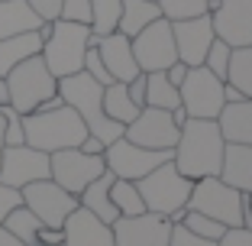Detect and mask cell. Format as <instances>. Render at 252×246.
I'll list each match as a JSON object with an SVG mask.
<instances>
[{"mask_svg": "<svg viewBox=\"0 0 252 246\" xmlns=\"http://www.w3.org/2000/svg\"><path fill=\"white\" fill-rule=\"evenodd\" d=\"M7 91H10V107L20 110L23 117L32 110H45V107H59L65 104L59 97V78L45 68L42 55H30L20 65H13L7 78Z\"/></svg>", "mask_w": 252, "mask_h": 246, "instance_id": "4", "label": "cell"}, {"mask_svg": "<svg viewBox=\"0 0 252 246\" xmlns=\"http://www.w3.org/2000/svg\"><path fill=\"white\" fill-rule=\"evenodd\" d=\"M158 10L168 23H178V20H194V16L210 13V3L207 0H158Z\"/></svg>", "mask_w": 252, "mask_h": 246, "instance_id": "33", "label": "cell"}, {"mask_svg": "<svg viewBox=\"0 0 252 246\" xmlns=\"http://www.w3.org/2000/svg\"><path fill=\"white\" fill-rule=\"evenodd\" d=\"M226 84L236 88L243 97H252V45H239V49L230 52Z\"/></svg>", "mask_w": 252, "mask_h": 246, "instance_id": "28", "label": "cell"}, {"mask_svg": "<svg viewBox=\"0 0 252 246\" xmlns=\"http://www.w3.org/2000/svg\"><path fill=\"white\" fill-rule=\"evenodd\" d=\"M97 55L100 62L107 65L113 81H133L139 75V65H136V55H133V42L129 36L123 33H110V36H97Z\"/></svg>", "mask_w": 252, "mask_h": 246, "instance_id": "19", "label": "cell"}, {"mask_svg": "<svg viewBox=\"0 0 252 246\" xmlns=\"http://www.w3.org/2000/svg\"><path fill=\"white\" fill-rule=\"evenodd\" d=\"M181 127L175 123L171 110H158V107H142L139 117L133 123H126L123 136L142 149H175Z\"/></svg>", "mask_w": 252, "mask_h": 246, "instance_id": "13", "label": "cell"}, {"mask_svg": "<svg viewBox=\"0 0 252 246\" xmlns=\"http://www.w3.org/2000/svg\"><path fill=\"white\" fill-rule=\"evenodd\" d=\"M220 181L243 194H252V146L246 142H226L223 146V162H220Z\"/></svg>", "mask_w": 252, "mask_h": 246, "instance_id": "20", "label": "cell"}, {"mask_svg": "<svg viewBox=\"0 0 252 246\" xmlns=\"http://www.w3.org/2000/svg\"><path fill=\"white\" fill-rule=\"evenodd\" d=\"M39 52H42V36H39V30L0 39V78H7L10 71H13V65H20L23 59L39 55Z\"/></svg>", "mask_w": 252, "mask_h": 246, "instance_id": "22", "label": "cell"}, {"mask_svg": "<svg viewBox=\"0 0 252 246\" xmlns=\"http://www.w3.org/2000/svg\"><path fill=\"white\" fill-rule=\"evenodd\" d=\"M0 246H26V243H20V240L7 230V227H0Z\"/></svg>", "mask_w": 252, "mask_h": 246, "instance_id": "45", "label": "cell"}, {"mask_svg": "<svg viewBox=\"0 0 252 246\" xmlns=\"http://www.w3.org/2000/svg\"><path fill=\"white\" fill-rule=\"evenodd\" d=\"M139 110L142 107H136L133 101H129V91H126V84L123 81H113V84H107L104 88V113L110 120H117V123H133L136 117H139Z\"/></svg>", "mask_w": 252, "mask_h": 246, "instance_id": "26", "label": "cell"}, {"mask_svg": "<svg viewBox=\"0 0 252 246\" xmlns=\"http://www.w3.org/2000/svg\"><path fill=\"white\" fill-rule=\"evenodd\" d=\"M133 55L139 71H165L171 62H178V52H175V33H171V23L165 16H158L156 23H149L142 33H136L133 39Z\"/></svg>", "mask_w": 252, "mask_h": 246, "instance_id": "11", "label": "cell"}, {"mask_svg": "<svg viewBox=\"0 0 252 246\" xmlns=\"http://www.w3.org/2000/svg\"><path fill=\"white\" fill-rule=\"evenodd\" d=\"M10 104V91H7V81L0 78V107H7Z\"/></svg>", "mask_w": 252, "mask_h": 246, "instance_id": "46", "label": "cell"}, {"mask_svg": "<svg viewBox=\"0 0 252 246\" xmlns=\"http://www.w3.org/2000/svg\"><path fill=\"white\" fill-rule=\"evenodd\" d=\"M230 45L223 42V39H214L210 42V49H207V55H204V68L207 71H214L220 81H226V68H230Z\"/></svg>", "mask_w": 252, "mask_h": 246, "instance_id": "34", "label": "cell"}, {"mask_svg": "<svg viewBox=\"0 0 252 246\" xmlns=\"http://www.w3.org/2000/svg\"><path fill=\"white\" fill-rule=\"evenodd\" d=\"M23 130H26V146H32L39 152H49V156L59 149H78L91 136L84 120L68 104L26 113L23 117Z\"/></svg>", "mask_w": 252, "mask_h": 246, "instance_id": "2", "label": "cell"}, {"mask_svg": "<svg viewBox=\"0 0 252 246\" xmlns=\"http://www.w3.org/2000/svg\"><path fill=\"white\" fill-rule=\"evenodd\" d=\"M249 101H252V97H249Z\"/></svg>", "mask_w": 252, "mask_h": 246, "instance_id": "51", "label": "cell"}, {"mask_svg": "<svg viewBox=\"0 0 252 246\" xmlns=\"http://www.w3.org/2000/svg\"><path fill=\"white\" fill-rule=\"evenodd\" d=\"M49 178V152H39L32 146H7L0 156V181L13 188H26L32 181Z\"/></svg>", "mask_w": 252, "mask_h": 246, "instance_id": "15", "label": "cell"}, {"mask_svg": "<svg viewBox=\"0 0 252 246\" xmlns=\"http://www.w3.org/2000/svg\"><path fill=\"white\" fill-rule=\"evenodd\" d=\"M217 246H252V230L249 227H230L217 240Z\"/></svg>", "mask_w": 252, "mask_h": 246, "instance_id": "41", "label": "cell"}, {"mask_svg": "<svg viewBox=\"0 0 252 246\" xmlns=\"http://www.w3.org/2000/svg\"><path fill=\"white\" fill-rule=\"evenodd\" d=\"M20 204H23V191H20V188L3 185V181H0V224H3L7 214H10V211H16Z\"/></svg>", "mask_w": 252, "mask_h": 246, "instance_id": "39", "label": "cell"}, {"mask_svg": "<svg viewBox=\"0 0 252 246\" xmlns=\"http://www.w3.org/2000/svg\"><path fill=\"white\" fill-rule=\"evenodd\" d=\"M223 146H226V142H223V136H220L217 120L188 117L185 123H181L178 142H175V149H171V165L191 181L220 175Z\"/></svg>", "mask_w": 252, "mask_h": 246, "instance_id": "1", "label": "cell"}, {"mask_svg": "<svg viewBox=\"0 0 252 246\" xmlns=\"http://www.w3.org/2000/svg\"><path fill=\"white\" fill-rule=\"evenodd\" d=\"M158 16H162V10H158V3H152V0H123V13H120L117 33L133 39L136 33H142L149 23H156Z\"/></svg>", "mask_w": 252, "mask_h": 246, "instance_id": "25", "label": "cell"}, {"mask_svg": "<svg viewBox=\"0 0 252 246\" xmlns=\"http://www.w3.org/2000/svg\"><path fill=\"white\" fill-rule=\"evenodd\" d=\"M110 201H113V208H117L120 217H136V214H142V211H146L136 181H126V178H113V185H110Z\"/></svg>", "mask_w": 252, "mask_h": 246, "instance_id": "30", "label": "cell"}, {"mask_svg": "<svg viewBox=\"0 0 252 246\" xmlns=\"http://www.w3.org/2000/svg\"><path fill=\"white\" fill-rule=\"evenodd\" d=\"M171 33H175V52H178V62H185V65H191V68L204 65V55H207L210 42L217 39L210 13L194 16V20L171 23Z\"/></svg>", "mask_w": 252, "mask_h": 246, "instance_id": "17", "label": "cell"}, {"mask_svg": "<svg viewBox=\"0 0 252 246\" xmlns=\"http://www.w3.org/2000/svg\"><path fill=\"white\" fill-rule=\"evenodd\" d=\"M91 26L88 23H71V20H55L49 23V36L42 39V62L55 78L78 75L84 68V55L91 49Z\"/></svg>", "mask_w": 252, "mask_h": 246, "instance_id": "5", "label": "cell"}, {"mask_svg": "<svg viewBox=\"0 0 252 246\" xmlns=\"http://www.w3.org/2000/svg\"><path fill=\"white\" fill-rule=\"evenodd\" d=\"M152 3H158V0H152Z\"/></svg>", "mask_w": 252, "mask_h": 246, "instance_id": "50", "label": "cell"}, {"mask_svg": "<svg viewBox=\"0 0 252 246\" xmlns=\"http://www.w3.org/2000/svg\"><path fill=\"white\" fill-rule=\"evenodd\" d=\"M3 113V142L7 146H23L26 142V130H23V113L13 110V107H0Z\"/></svg>", "mask_w": 252, "mask_h": 246, "instance_id": "35", "label": "cell"}, {"mask_svg": "<svg viewBox=\"0 0 252 246\" xmlns=\"http://www.w3.org/2000/svg\"><path fill=\"white\" fill-rule=\"evenodd\" d=\"M136 188H139V194H142L146 211L162 214V217H168L171 224H178L181 217H185V211H188V198H191L194 181L185 178L171 162H162L158 169L149 172L146 178L136 181Z\"/></svg>", "mask_w": 252, "mask_h": 246, "instance_id": "6", "label": "cell"}, {"mask_svg": "<svg viewBox=\"0 0 252 246\" xmlns=\"http://www.w3.org/2000/svg\"><path fill=\"white\" fill-rule=\"evenodd\" d=\"M188 211L207 214L214 220H220L223 227H243V191L230 188L217 175L197 178L191 188V198H188Z\"/></svg>", "mask_w": 252, "mask_h": 246, "instance_id": "7", "label": "cell"}, {"mask_svg": "<svg viewBox=\"0 0 252 246\" xmlns=\"http://www.w3.org/2000/svg\"><path fill=\"white\" fill-rule=\"evenodd\" d=\"M113 246H168L171 220L152 211H142L136 217H117L113 220Z\"/></svg>", "mask_w": 252, "mask_h": 246, "instance_id": "14", "label": "cell"}, {"mask_svg": "<svg viewBox=\"0 0 252 246\" xmlns=\"http://www.w3.org/2000/svg\"><path fill=\"white\" fill-rule=\"evenodd\" d=\"M62 20L91 23V0H62Z\"/></svg>", "mask_w": 252, "mask_h": 246, "instance_id": "37", "label": "cell"}, {"mask_svg": "<svg viewBox=\"0 0 252 246\" xmlns=\"http://www.w3.org/2000/svg\"><path fill=\"white\" fill-rule=\"evenodd\" d=\"M3 149H7V142H3V113H0V156H3Z\"/></svg>", "mask_w": 252, "mask_h": 246, "instance_id": "47", "label": "cell"}, {"mask_svg": "<svg viewBox=\"0 0 252 246\" xmlns=\"http://www.w3.org/2000/svg\"><path fill=\"white\" fill-rule=\"evenodd\" d=\"M178 224L185 227V230H191L194 237L210 240V243H217L223 233L230 230V227H223L220 220H214V217H207V214H197V211H185V217H181Z\"/></svg>", "mask_w": 252, "mask_h": 246, "instance_id": "32", "label": "cell"}, {"mask_svg": "<svg viewBox=\"0 0 252 246\" xmlns=\"http://www.w3.org/2000/svg\"><path fill=\"white\" fill-rule=\"evenodd\" d=\"M30 10L39 16L42 23H55L62 20V0H26Z\"/></svg>", "mask_w": 252, "mask_h": 246, "instance_id": "38", "label": "cell"}, {"mask_svg": "<svg viewBox=\"0 0 252 246\" xmlns=\"http://www.w3.org/2000/svg\"><path fill=\"white\" fill-rule=\"evenodd\" d=\"M39 26H42V20L30 10L26 0H0V39L32 33Z\"/></svg>", "mask_w": 252, "mask_h": 246, "instance_id": "24", "label": "cell"}, {"mask_svg": "<svg viewBox=\"0 0 252 246\" xmlns=\"http://www.w3.org/2000/svg\"><path fill=\"white\" fill-rule=\"evenodd\" d=\"M0 227H7V230L13 233L16 240H20V243L32 246V243H36V233H39V227H42V224H39V217L32 214V211L26 208V204H20L16 211H10L7 220H3Z\"/></svg>", "mask_w": 252, "mask_h": 246, "instance_id": "31", "label": "cell"}, {"mask_svg": "<svg viewBox=\"0 0 252 246\" xmlns=\"http://www.w3.org/2000/svg\"><path fill=\"white\" fill-rule=\"evenodd\" d=\"M59 97L84 120L88 133L97 136L100 142H113V140L123 136L126 127H123V123H117V120H110L104 113V84H97L88 71L59 78Z\"/></svg>", "mask_w": 252, "mask_h": 246, "instance_id": "3", "label": "cell"}, {"mask_svg": "<svg viewBox=\"0 0 252 246\" xmlns=\"http://www.w3.org/2000/svg\"><path fill=\"white\" fill-rule=\"evenodd\" d=\"M126 91H129V101L136 107H146V71H139L133 81H126Z\"/></svg>", "mask_w": 252, "mask_h": 246, "instance_id": "42", "label": "cell"}, {"mask_svg": "<svg viewBox=\"0 0 252 246\" xmlns=\"http://www.w3.org/2000/svg\"><path fill=\"white\" fill-rule=\"evenodd\" d=\"M207 3H210V10H214V7H217V3H220V0H207Z\"/></svg>", "mask_w": 252, "mask_h": 246, "instance_id": "48", "label": "cell"}, {"mask_svg": "<svg viewBox=\"0 0 252 246\" xmlns=\"http://www.w3.org/2000/svg\"><path fill=\"white\" fill-rule=\"evenodd\" d=\"M62 233H65V246H113V227L84 211L81 204L65 217Z\"/></svg>", "mask_w": 252, "mask_h": 246, "instance_id": "18", "label": "cell"}, {"mask_svg": "<svg viewBox=\"0 0 252 246\" xmlns=\"http://www.w3.org/2000/svg\"><path fill=\"white\" fill-rule=\"evenodd\" d=\"M81 152H88V156H104V149H107V142H100L97 136H88V140L78 146Z\"/></svg>", "mask_w": 252, "mask_h": 246, "instance_id": "44", "label": "cell"}, {"mask_svg": "<svg viewBox=\"0 0 252 246\" xmlns=\"http://www.w3.org/2000/svg\"><path fill=\"white\" fill-rule=\"evenodd\" d=\"M110 185H113V175L104 172L100 178H94L81 194H78V204H81L84 211H91L94 217H100L104 224H113V220L120 217L117 208H113V201H110Z\"/></svg>", "mask_w": 252, "mask_h": 246, "instance_id": "23", "label": "cell"}, {"mask_svg": "<svg viewBox=\"0 0 252 246\" xmlns=\"http://www.w3.org/2000/svg\"><path fill=\"white\" fill-rule=\"evenodd\" d=\"M188 68H191V65H185V62H171V65L165 68V78H168L175 88H181V81L188 78Z\"/></svg>", "mask_w": 252, "mask_h": 246, "instance_id": "43", "label": "cell"}, {"mask_svg": "<svg viewBox=\"0 0 252 246\" xmlns=\"http://www.w3.org/2000/svg\"><path fill=\"white\" fill-rule=\"evenodd\" d=\"M120 13H123V0H91V33L94 36H110L120 26Z\"/></svg>", "mask_w": 252, "mask_h": 246, "instance_id": "29", "label": "cell"}, {"mask_svg": "<svg viewBox=\"0 0 252 246\" xmlns=\"http://www.w3.org/2000/svg\"><path fill=\"white\" fill-rule=\"evenodd\" d=\"M223 84L214 71H207L204 65H194L188 68V78L181 81L178 94H181V110L188 117H197V120H217L223 110Z\"/></svg>", "mask_w": 252, "mask_h": 246, "instance_id": "8", "label": "cell"}, {"mask_svg": "<svg viewBox=\"0 0 252 246\" xmlns=\"http://www.w3.org/2000/svg\"><path fill=\"white\" fill-rule=\"evenodd\" d=\"M223 142H246L252 146V101H236V104H223L220 117H217Z\"/></svg>", "mask_w": 252, "mask_h": 246, "instance_id": "21", "label": "cell"}, {"mask_svg": "<svg viewBox=\"0 0 252 246\" xmlns=\"http://www.w3.org/2000/svg\"><path fill=\"white\" fill-rule=\"evenodd\" d=\"M146 107H158V110H178L181 107V94L165 78V71H149L146 75Z\"/></svg>", "mask_w": 252, "mask_h": 246, "instance_id": "27", "label": "cell"}, {"mask_svg": "<svg viewBox=\"0 0 252 246\" xmlns=\"http://www.w3.org/2000/svg\"><path fill=\"white\" fill-rule=\"evenodd\" d=\"M249 208H252V194H249Z\"/></svg>", "mask_w": 252, "mask_h": 246, "instance_id": "49", "label": "cell"}, {"mask_svg": "<svg viewBox=\"0 0 252 246\" xmlns=\"http://www.w3.org/2000/svg\"><path fill=\"white\" fill-rule=\"evenodd\" d=\"M217 39L239 49V45H252V0H220L210 10Z\"/></svg>", "mask_w": 252, "mask_h": 246, "instance_id": "16", "label": "cell"}, {"mask_svg": "<svg viewBox=\"0 0 252 246\" xmlns=\"http://www.w3.org/2000/svg\"><path fill=\"white\" fill-rule=\"evenodd\" d=\"M104 172H107L104 156H88L81 149H59L49 156V178L55 185H62L68 194H74V198L94 178H100Z\"/></svg>", "mask_w": 252, "mask_h": 246, "instance_id": "10", "label": "cell"}, {"mask_svg": "<svg viewBox=\"0 0 252 246\" xmlns=\"http://www.w3.org/2000/svg\"><path fill=\"white\" fill-rule=\"evenodd\" d=\"M81 71H88V75L94 78L97 84H104V88H107V84H113V78H110V71H107V65L100 62V55H97V45H91V49H88Z\"/></svg>", "mask_w": 252, "mask_h": 246, "instance_id": "36", "label": "cell"}, {"mask_svg": "<svg viewBox=\"0 0 252 246\" xmlns=\"http://www.w3.org/2000/svg\"><path fill=\"white\" fill-rule=\"evenodd\" d=\"M23 191V204L39 217L42 227H62L65 217L78 208V198L68 194L62 185H55L52 178H42V181H32V185L20 188Z\"/></svg>", "mask_w": 252, "mask_h": 246, "instance_id": "12", "label": "cell"}, {"mask_svg": "<svg viewBox=\"0 0 252 246\" xmlns=\"http://www.w3.org/2000/svg\"><path fill=\"white\" fill-rule=\"evenodd\" d=\"M168 246H217V243L200 240V237H194L191 230H185L181 224H175V227H171V237H168Z\"/></svg>", "mask_w": 252, "mask_h": 246, "instance_id": "40", "label": "cell"}, {"mask_svg": "<svg viewBox=\"0 0 252 246\" xmlns=\"http://www.w3.org/2000/svg\"><path fill=\"white\" fill-rule=\"evenodd\" d=\"M162 162H171V149H142L136 142H129L126 136L107 142L104 149V165L113 178H126V181H139L146 178L152 169H158Z\"/></svg>", "mask_w": 252, "mask_h": 246, "instance_id": "9", "label": "cell"}]
</instances>
